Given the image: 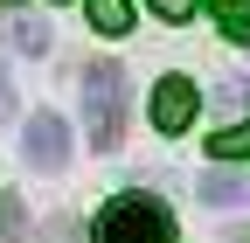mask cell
Wrapping results in <instances>:
<instances>
[{
    "instance_id": "obj_1",
    "label": "cell",
    "mask_w": 250,
    "mask_h": 243,
    "mask_svg": "<svg viewBox=\"0 0 250 243\" xmlns=\"http://www.w3.org/2000/svg\"><path fill=\"white\" fill-rule=\"evenodd\" d=\"M174 208L160 195H111L98 208V229H90V243H174Z\"/></svg>"
},
{
    "instance_id": "obj_2",
    "label": "cell",
    "mask_w": 250,
    "mask_h": 243,
    "mask_svg": "<svg viewBox=\"0 0 250 243\" xmlns=\"http://www.w3.org/2000/svg\"><path fill=\"white\" fill-rule=\"evenodd\" d=\"M83 125H90L98 153H111L125 139V70L118 63H90L83 70Z\"/></svg>"
},
{
    "instance_id": "obj_3",
    "label": "cell",
    "mask_w": 250,
    "mask_h": 243,
    "mask_svg": "<svg viewBox=\"0 0 250 243\" xmlns=\"http://www.w3.org/2000/svg\"><path fill=\"white\" fill-rule=\"evenodd\" d=\"M21 153H28L35 174H62V167H70V125H62L56 111H35V118H28V146H21Z\"/></svg>"
},
{
    "instance_id": "obj_4",
    "label": "cell",
    "mask_w": 250,
    "mask_h": 243,
    "mask_svg": "<svg viewBox=\"0 0 250 243\" xmlns=\"http://www.w3.org/2000/svg\"><path fill=\"white\" fill-rule=\"evenodd\" d=\"M195 104H202V98H195V83H188V77H160L146 111H153V125L174 139V132H188V125H195Z\"/></svg>"
},
{
    "instance_id": "obj_5",
    "label": "cell",
    "mask_w": 250,
    "mask_h": 243,
    "mask_svg": "<svg viewBox=\"0 0 250 243\" xmlns=\"http://www.w3.org/2000/svg\"><path fill=\"white\" fill-rule=\"evenodd\" d=\"M202 202H215V208H243V202H250V174L208 167V174H202Z\"/></svg>"
},
{
    "instance_id": "obj_6",
    "label": "cell",
    "mask_w": 250,
    "mask_h": 243,
    "mask_svg": "<svg viewBox=\"0 0 250 243\" xmlns=\"http://www.w3.org/2000/svg\"><path fill=\"white\" fill-rule=\"evenodd\" d=\"M90 28L98 35H125L132 28V0H90Z\"/></svg>"
},
{
    "instance_id": "obj_7",
    "label": "cell",
    "mask_w": 250,
    "mask_h": 243,
    "mask_svg": "<svg viewBox=\"0 0 250 243\" xmlns=\"http://www.w3.org/2000/svg\"><path fill=\"white\" fill-rule=\"evenodd\" d=\"M208 153L215 160H250V125H223V132L208 139Z\"/></svg>"
},
{
    "instance_id": "obj_8",
    "label": "cell",
    "mask_w": 250,
    "mask_h": 243,
    "mask_svg": "<svg viewBox=\"0 0 250 243\" xmlns=\"http://www.w3.org/2000/svg\"><path fill=\"white\" fill-rule=\"evenodd\" d=\"M14 49L42 56V49H49V28H42V21H14Z\"/></svg>"
},
{
    "instance_id": "obj_9",
    "label": "cell",
    "mask_w": 250,
    "mask_h": 243,
    "mask_svg": "<svg viewBox=\"0 0 250 243\" xmlns=\"http://www.w3.org/2000/svg\"><path fill=\"white\" fill-rule=\"evenodd\" d=\"M208 7H215L223 28H243V21H250V0H208Z\"/></svg>"
},
{
    "instance_id": "obj_10",
    "label": "cell",
    "mask_w": 250,
    "mask_h": 243,
    "mask_svg": "<svg viewBox=\"0 0 250 243\" xmlns=\"http://www.w3.org/2000/svg\"><path fill=\"white\" fill-rule=\"evenodd\" d=\"M146 7L167 14V21H188V14H195V0H146Z\"/></svg>"
},
{
    "instance_id": "obj_11",
    "label": "cell",
    "mask_w": 250,
    "mask_h": 243,
    "mask_svg": "<svg viewBox=\"0 0 250 243\" xmlns=\"http://www.w3.org/2000/svg\"><path fill=\"white\" fill-rule=\"evenodd\" d=\"M223 104H250V77H229L223 83Z\"/></svg>"
},
{
    "instance_id": "obj_12",
    "label": "cell",
    "mask_w": 250,
    "mask_h": 243,
    "mask_svg": "<svg viewBox=\"0 0 250 243\" xmlns=\"http://www.w3.org/2000/svg\"><path fill=\"white\" fill-rule=\"evenodd\" d=\"M14 111V90H7V77H0V118H7Z\"/></svg>"
},
{
    "instance_id": "obj_13",
    "label": "cell",
    "mask_w": 250,
    "mask_h": 243,
    "mask_svg": "<svg viewBox=\"0 0 250 243\" xmlns=\"http://www.w3.org/2000/svg\"><path fill=\"white\" fill-rule=\"evenodd\" d=\"M243 42H250V35H243Z\"/></svg>"
}]
</instances>
